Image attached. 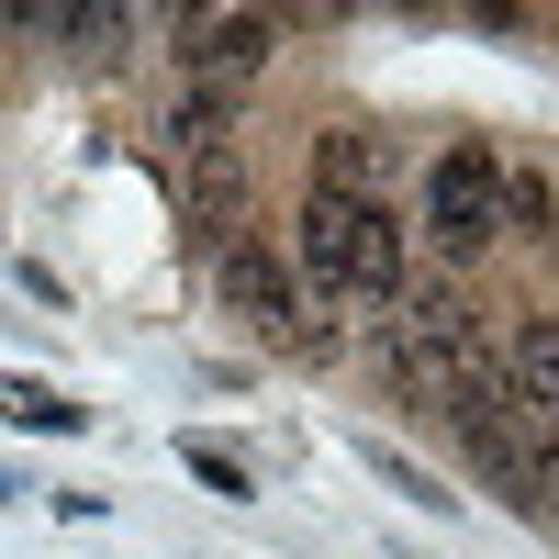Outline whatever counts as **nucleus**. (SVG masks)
I'll list each match as a JSON object with an SVG mask.
<instances>
[{
	"mask_svg": "<svg viewBox=\"0 0 559 559\" xmlns=\"http://www.w3.org/2000/svg\"><path fill=\"white\" fill-rule=\"evenodd\" d=\"M313 191H336V202H392V146L369 123H324L313 134Z\"/></svg>",
	"mask_w": 559,
	"mask_h": 559,
	"instance_id": "5",
	"label": "nucleus"
},
{
	"mask_svg": "<svg viewBox=\"0 0 559 559\" xmlns=\"http://www.w3.org/2000/svg\"><path fill=\"white\" fill-rule=\"evenodd\" d=\"M269 57H280V12H179V79L236 90V102H247V79Z\"/></svg>",
	"mask_w": 559,
	"mask_h": 559,
	"instance_id": "3",
	"label": "nucleus"
},
{
	"mask_svg": "<svg viewBox=\"0 0 559 559\" xmlns=\"http://www.w3.org/2000/svg\"><path fill=\"white\" fill-rule=\"evenodd\" d=\"M179 459H191V481H213L224 503H247V459H224L213 437H179Z\"/></svg>",
	"mask_w": 559,
	"mask_h": 559,
	"instance_id": "9",
	"label": "nucleus"
},
{
	"mask_svg": "<svg viewBox=\"0 0 559 559\" xmlns=\"http://www.w3.org/2000/svg\"><path fill=\"white\" fill-rule=\"evenodd\" d=\"M213 280H224V302H236L269 347H292V358H336V324H324L313 302H302V280H292V258H280L269 236H236V247H213Z\"/></svg>",
	"mask_w": 559,
	"mask_h": 559,
	"instance_id": "2",
	"label": "nucleus"
},
{
	"mask_svg": "<svg viewBox=\"0 0 559 559\" xmlns=\"http://www.w3.org/2000/svg\"><path fill=\"white\" fill-rule=\"evenodd\" d=\"M492 369H503V392H515L526 426H548V437H559V313H548V302H526L515 324H503Z\"/></svg>",
	"mask_w": 559,
	"mask_h": 559,
	"instance_id": "4",
	"label": "nucleus"
},
{
	"mask_svg": "<svg viewBox=\"0 0 559 559\" xmlns=\"http://www.w3.org/2000/svg\"><path fill=\"white\" fill-rule=\"evenodd\" d=\"M157 134L179 146V168H191V157H236V90L179 79V90H168V112H157Z\"/></svg>",
	"mask_w": 559,
	"mask_h": 559,
	"instance_id": "6",
	"label": "nucleus"
},
{
	"mask_svg": "<svg viewBox=\"0 0 559 559\" xmlns=\"http://www.w3.org/2000/svg\"><path fill=\"white\" fill-rule=\"evenodd\" d=\"M191 224H202L213 247L247 236V168L236 157H191Z\"/></svg>",
	"mask_w": 559,
	"mask_h": 559,
	"instance_id": "7",
	"label": "nucleus"
},
{
	"mask_svg": "<svg viewBox=\"0 0 559 559\" xmlns=\"http://www.w3.org/2000/svg\"><path fill=\"white\" fill-rule=\"evenodd\" d=\"M0 503H12V481H0Z\"/></svg>",
	"mask_w": 559,
	"mask_h": 559,
	"instance_id": "10",
	"label": "nucleus"
},
{
	"mask_svg": "<svg viewBox=\"0 0 559 559\" xmlns=\"http://www.w3.org/2000/svg\"><path fill=\"white\" fill-rule=\"evenodd\" d=\"M503 236H526V247H559V191L537 168H503Z\"/></svg>",
	"mask_w": 559,
	"mask_h": 559,
	"instance_id": "8",
	"label": "nucleus"
},
{
	"mask_svg": "<svg viewBox=\"0 0 559 559\" xmlns=\"http://www.w3.org/2000/svg\"><path fill=\"white\" fill-rule=\"evenodd\" d=\"M426 247L448 269H471L503 247V157L481 146V134H459V146L426 157Z\"/></svg>",
	"mask_w": 559,
	"mask_h": 559,
	"instance_id": "1",
	"label": "nucleus"
}]
</instances>
